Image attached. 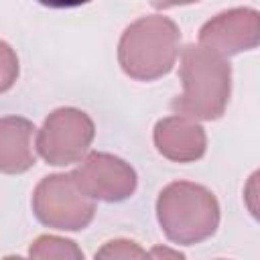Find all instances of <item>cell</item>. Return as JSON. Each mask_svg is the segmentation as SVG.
Here are the masks:
<instances>
[{
	"mask_svg": "<svg viewBox=\"0 0 260 260\" xmlns=\"http://www.w3.org/2000/svg\"><path fill=\"white\" fill-rule=\"evenodd\" d=\"M181 95L171 102L175 116L191 120H217L223 116L232 93V65L221 55L197 45L181 51Z\"/></svg>",
	"mask_w": 260,
	"mask_h": 260,
	"instance_id": "cell-1",
	"label": "cell"
},
{
	"mask_svg": "<svg viewBox=\"0 0 260 260\" xmlns=\"http://www.w3.org/2000/svg\"><path fill=\"white\" fill-rule=\"evenodd\" d=\"M16 77H18V57L6 41H0V93L8 91L14 85Z\"/></svg>",
	"mask_w": 260,
	"mask_h": 260,
	"instance_id": "cell-12",
	"label": "cell"
},
{
	"mask_svg": "<svg viewBox=\"0 0 260 260\" xmlns=\"http://www.w3.org/2000/svg\"><path fill=\"white\" fill-rule=\"evenodd\" d=\"M181 49V30L177 22L162 14L140 16L120 37L118 63L122 71L136 81H154L167 75Z\"/></svg>",
	"mask_w": 260,
	"mask_h": 260,
	"instance_id": "cell-2",
	"label": "cell"
},
{
	"mask_svg": "<svg viewBox=\"0 0 260 260\" xmlns=\"http://www.w3.org/2000/svg\"><path fill=\"white\" fill-rule=\"evenodd\" d=\"M32 134L35 126L30 120L22 116L0 118V173L20 175L35 165Z\"/></svg>",
	"mask_w": 260,
	"mask_h": 260,
	"instance_id": "cell-9",
	"label": "cell"
},
{
	"mask_svg": "<svg viewBox=\"0 0 260 260\" xmlns=\"http://www.w3.org/2000/svg\"><path fill=\"white\" fill-rule=\"evenodd\" d=\"M32 211L47 228L79 232L91 223L95 215V201L81 193L71 173H55L43 177L35 187Z\"/></svg>",
	"mask_w": 260,
	"mask_h": 260,
	"instance_id": "cell-4",
	"label": "cell"
},
{
	"mask_svg": "<svg viewBox=\"0 0 260 260\" xmlns=\"http://www.w3.org/2000/svg\"><path fill=\"white\" fill-rule=\"evenodd\" d=\"M260 41V14L254 8H232L209 18L199 30V45L223 59L252 51Z\"/></svg>",
	"mask_w": 260,
	"mask_h": 260,
	"instance_id": "cell-7",
	"label": "cell"
},
{
	"mask_svg": "<svg viewBox=\"0 0 260 260\" xmlns=\"http://www.w3.org/2000/svg\"><path fill=\"white\" fill-rule=\"evenodd\" d=\"M219 260H223V258H219Z\"/></svg>",
	"mask_w": 260,
	"mask_h": 260,
	"instance_id": "cell-15",
	"label": "cell"
},
{
	"mask_svg": "<svg viewBox=\"0 0 260 260\" xmlns=\"http://www.w3.org/2000/svg\"><path fill=\"white\" fill-rule=\"evenodd\" d=\"M156 219L171 242L181 246L201 244L217 232L219 203L207 187L175 181L156 197Z\"/></svg>",
	"mask_w": 260,
	"mask_h": 260,
	"instance_id": "cell-3",
	"label": "cell"
},
{
	"mask_svg": "<svg viewBox=\"0 0 260 260\" xmlns=\"http://www.w3.org/2000/svg\"><path fill=\"white\" fill-rule=\"evenodd\" d=\"M75 185L89 199L118 203L128 199L138 185L136 171L110 152H87L81 165L71 173Z\"/></svg>",
	"mask_w": 260,
	"mask_h": 260,
	"instance_id": "cell-6",
	"label": "cell"
},
{
	"mask_svg": "<svg viewBox=\"0 0 260 260\" xmlns=\"http://www.w3.org/2000/svg\"><path fill=\"white\" fill-rule=\"evenodd\" d=\"M156 150L173 162H195L205 154L207 136L199 122L185 116H169L154 124Z\"/></svg>",
	"mask_w": 260,
	"mask_h": 260,
	"instance_id": "cell-8",
	"label": "cell"
},
{
	"mask_svg": "<svg viewBox=\"0 0 260 260\" xmlns=\"http://www.w3.org/2000/svg\"><path fill=\"white\" fill-rule=\"evenodd\" d=\"M2 260H30V258H22V256H16V254H10V256H4Z\"/></svg>",
	"mask_w": 260,
	"mask_h": 260,
	"instance_id": "cell-14",
	"label": "cell"
},
{
	"mask_svg": "<svg viewBox=\"0 0 260 260\" xmlns=\"http://www.w3.org/2000/svg\"><path fill=\"white\" fill-rule=\"evenodd\" d=\"M93 260H150V254L136 242L118 238L106 242L98 252Z\"/></svg>",
	"mask_w": 260,
	"mask_h": 260,
	"instance_id": "cell-11",
	"label": "cell"
},
{
	"mask_svg": "<svg viewBox=\"0 0 260 260\" xmlns=\"http://www.w3.org/2000/svg\"><path fill=\"white\" fill-rule=\"evenodd\" d=\"M28 258L30 260H83V252L73 240L45 234V236H39L28 246Z\"/></svg>",
	"mask_w": 260,
	"mask_h": 260,
	"instance_id": "cell-10",
	"label": "cell"
},
{
	"mask_svg": "<svg viewBox=\"0 0 260 260\" xmlns=\"http://www.w3.org/2000/svg\"><path fill=\"white\" fill-rule=\"evenodd\" d=\"M93 136V120L83 110L57 108L39 128L35 146L47 165L67 167L87 154Z\"/></svg>",
	"mask_w": 260,
	"mask_h": 260,
	"instance_id": "cell-5",
	"label": "cell"
},
{
	"mask_svg": "<svg viewBox=\"0 0 260 260\" xmlns=\"http://www.w3.org/2000/svg\"><path fill=\"white\" fill-rule=\"evenodd\" d=\"M150 260H187L185 254H181L179 250H173L169 246H154L150 248Z\"/></svg>",
	"mask_w": 260,
	"mask_h": 260,
	"instance_id": "cell-13",
	"label": "cell"
}]
</instances>
